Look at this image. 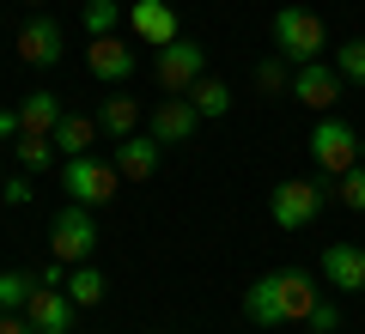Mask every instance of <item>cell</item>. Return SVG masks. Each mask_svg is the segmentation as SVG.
<instances>
[{
  "instance_id": "cell-5",
  "label": "cell",
  "mask_w": 365,
  "mask_h": 334,
  "mask_svg": "<svg viewBox=\"0 0 365 334\" xmlns=\"http://www.w3.org/2000/svg\"><path fill=\"white\" fill-rule=\"evenodd\" d=\"M49 249H55V261H91V249H98V219H91V207H79V201H67L61 213H55V225H49Z\"/></svg>"
},
{
  "instance_id": "cell-4",
  "label": "cell",
  "mask_w": 365,
  "mask_h": 334,
  "mask_svg": "<svg viewBox=\"0 0 365 334\" xmlns=\"http://www.w3.org/2000/svg\"><path fill=\"white\" fill-rule=\"evenodd\" d=\"M61 189L73 194L79 207H110V201H116V189H122V170L116 165H98L91 152H79V158H67V165H61Z\"/></svg>"
},
{
  "instance_id": "cell-3",
  "label": "cell",
  "mask_w": 365,
  "mask_h": 334,
  "mask_svg": "<svg viewBox=\"0 0 365 334\" xmlns=\"http://www.w3.org/2000/svg\"><path fill=\"white\" fill-rule=\"evenodd\" d=\"M304 152H311V165L323 170V177H341V170L359 165V134H353V122L323 116V122L311 128V140H304Z\"/></svg>"
},
{
  "instance_id": "cell-25",
  "label": "cell",
  "mask_w": 365,
  "mask_h": 334,
  "mask_svg": "<svg viewBox=\"0 0 365 334\" xmlns=\"http://www.w3.org/2000/svg\"><path fill=\"white\" fill-rule=\"evenodd\" d=\"M256 85L274 91V98H280V91H292V61H287V55H268V61H256Z\"/></svg>"
},
{
  "instance_id": "cell-26",
  "label": "cell",
  "mask_w": 365,
  "mask_h": 334,
  "mask_svg": "<svg viewBox=\"0 0 365 334\" xmlns=\"http://www.w3.org/2000/svg\"><path fill=\"white\" fill-rule=\"evenodd\" d=\"M19 165L25 170H49L55 165V140L49 134H19Z\"/></svg>"
},
{
  "instance_id": "cell-9",
  "label": "cell",
  "mask_w": 365,
  "mask_h": 334,
  "mask_svg": "<svg viewBox=\"0 0 365 334\" xmlns=\"http://www.w3.org/2000/svg\"><path fill=\"white\" fill-rule=\"evenodd\" d=\"M128 25H134V37H140L146 49H165V43L182 37L177 6H170V0H134V6H128Z\"/></svg>"
},
{
  "instance_id": "cell-8",
  "label": "cell",
  "mask_w": 365,
  "mask_h": 334,
  "mask_svg": "<svg viewBox=\"0 0 365 334\" xmlns=\"http://www.w3.org/2000/svg\"><path fill=\"white\" fill-rule=\"evenodd\" d=\"M341 85H347V79H341L329 61H304V67H292V98H299L304 110H317V116H329V110L341 103Z\"/></svg>"
},
{
  "instance_id": "cell-24",
  "label": "cell",
  "mask_w": 365,
  "mask_h": 334,
  "mask_svg": "<svg viewBox=\"0 0 365 334\" xmlns=\"http://www.w3.org/2000/svg\"><path fill=\"white\" fill-rule=\"evenodd\" d=\"M335 73L347 79V85H365V37H347L335 49Z\"/></svg>"
},
{
  "instance_id": "cell-12",
  "label": "cell",
  "mask_w": 365,
  "mask_h": 334,
  "mask_svg": "<svg viewBox=\"0 0 365 334\" xmlns=\"http://www.w3.org/2000/svg\"><path fill=\"white\" fill-rule=\"evenodd\" d=\"M86 67H91V79L122 85V79L134 73V49H128L122 37H91V43H86Z\"/></svg>"
},
{
  "instance_id": "cell-19",
  "label": "cell",
  "mask_w": 365,
  "mask_h": 334,
  "mask_svg": "<svg viewBox=\"0 0 365 334\" xmlns=\"http://www.w3.org/2000/svg\"><path fill=\"white\" fill-rule=\"evenodd\" d=\"M182 98L195 103V110H201V116H207V122H220L225 110H232V85H225V79H213V73H201L195 85L182 91Z\"/></svg>"
},
{
  "instance_id": "cell-6",
  "label": "cell",
  "mask_w": 365,
  "mask_h": 334,
  "mask_svg": "<svg viewBox=\"0 0 365 334\" xmlns=\"http://www.w3.org/2000/svg\"><path fill=\"white\" fill-rule=\"evenodd\" d=\"M317 213H323V189H317L311 177H292V182H280V189L268 194V219L280 231H304Z\"/></svg>"
},
{
  "instance_id": "cell-15",
  "label": "cell",
  "mask_w": 365,
  "mask_h": 334,
  "mask_svg": "<svg viewBox=\"0 0 365 334\" xmlns=\"http://www.w3.org/2000/svg\"><path fill=\"white\" fill-rule=\"evenodd\" d=\"M158 152H165V146H158L153 134H128V140H116V158H110V165L122 170V182H146L158 170Z\"/></svg>"
},
{
  "instance_id": "cell-1",
  "label": "cell",
  "mask_w": 365,
  "mask_h": 334,
  "mask_svg": "<svg viewBox=\"0 0 365 334\" xmlns=\"http://www.w3.org/2000/svg\"><path fill=\"white\" fill-rule=\"evenodd\" d=\"M317 310V280L299 268H280V273H262L256 286L244 292V316L256 328H287V322H311Z\"/></svg>"
},
{
  "instance_id": "cell-27",
  "label": "cell",
  "mask_w": 365,
  "mask_h": 334,
  "mask_svg": "<svg viewBox=\"0 0 365 334\" xmlns=\"http://www.w3.org/2000/svg\"><path fill=\"white\" fill-rule=\"evenodd\" d=\"M335 328H341V310L317 298V310H311V334H335Z\"/></svg>"
},
{
  "instance_id": "cell-22",
  "label": "cell",
  "mask_w": 365,
  "mask_h": 334,
  "mask_svg": "<svg viewBox=\"0 0 365 334\" xmlns=\"http://www.w3.org/2000/svg\"><path fill=\"white\" fill-rule=\"evenodd\" d=\"M122 25V0H86V31L91 37H116Z\"/></svg>"
},
{
  "instance_id": "cell-10",
  "label": "cell",
  "mask_w": 365,
  "mask_h": 334,
  "mask_svg": "<svg viewBox=\"0 0 365 334\" xmlns=\"http://www.w3.org/2000/svg\"><path fill=\"white\" fill-rule=\"evenodd\" d=\"M195 128H201V110L189 98H165L153 110V122H146V134H153L158 146H189V140H195Z\"/></svg>"
},
{
  "instance_id": "cell-2",
  "label": "cell",
  "mask_w": 365,
  "mask_h": 334,
  "mask_svg": "<svg viewBox=\"0 0 365 334\" xmlns=\"http://www.w3.org/2000/svg\"><path fill=\"white\" fill-rule=\"evenodd\" d=\"M323 49H329V31L317 13H304V6H280L274 13V55L304 67V61H323Z\"/></svg>"
},
{
  "instance_id": "cell-28",
  "label": "cell",
  "mask_w": 365,
  "mask_h": 334,
  "mask_svg": "<svg viewBox=\"0 0 365 334\" xmlns=\"http://www.w3.org/2000/svg\"><path fill=\"white\" fill-rule=\"evenodd\" d=\"M0 201L25 207V201H31V177H6V182H0Z\"/></svg>"
},
{
  "instance_id": "cell-20",
  "label": "cell",
  "mask_w": 365,
  "mask_h": 334,
  "mask_svg": "<svg viewBox=\"0 0 365 334\" xmlns=\"http://www.w3.org/2000/svg\"><path fill=\"white\" fill-rule=\"evenodd\" d=\"M31 292H37V280H31V273H0V316H25Z\"/></svg>"
},
{
  "instance_id": "cell-32",
  "label": "cell",
  "mask_w": 365,
  "mask_h": 334,
  "mask_svg": "<svg viewBox=\"0 0 365 334\" xmlns=\"http://www.w3.org/2000/svg\"><path fill=\"white\" fill-rule=\"evenodd\" d=\"M0 182H6V177H0Z\"/></svg>"
},
{
  "instance_id": "cell-21",
  "label": "cell",
  "mask_w": 365,
  "mask_h": 334,
  "mask_svg": "<svg viewBox=\"0 0 365 334\" xmlns=\"http://www.w3.org/2000/svg\"><path fill=\"white\" fill-rule=\"evenodd\" d=\"M67 298H73L79 310H86V304H98V298H104V273L91 268V261H79V268L67 273Z\"/></svg>"
},
{
  "instance_id": "cell-30",
  "label": "cell",
  "mask_w": 365,
  "mask_h": 334,
  "mask_svg": "<svg viewBox=\"0 0 365 334\" xmlns=\"http://www.w3.org/2000/svg\"><path fill=\"white\" fill-rule=\"evenodd\" d=\"M0 334H37V328H31V316H0Z\"/></svg>"
},
{
  "instance_id": "cell-7",
  "label": "cell",
  "mask_w": 365,
  "mask_h": 334,
  "mask_svg": "<svg viewBox=\"0 0 365 334\" xmlns=\"http://www.w3.org/2000/svg\"><path fill=\"white\" fill-rule=\"evenodd\" d=\"M201 73H207V49H201L195 37H177V43H165V49H158V91L182 98Z\"/></svg>"
},
{
  "instance_id": "cell-17",
  "label": "cell",
  "mask_w": 365,
  "mask_h": 334,
  "mask_svg": "<svg viewBox=\"0 0 365 334\" xmlns=\"http://www.w3.org/2000/svg\"><path fill=\"white\" fill-rule=\"evenodd\" d=\"M61 98L55 91H25V103H19V122H25V134H55V122H61Z\"/></svg>"
},
{
  "instance_id": "cell-23",
  "label": "cell",
  "mask_w": 365,
  "mask_h": 334,
  "mask_svg": "<svg viewBox=\"0 0 365 334\" xmlns=\"http://www.w3.org/2000/svg\"><path fill=\"white\" fill-rule=\"evenodd\" d=\"M335 201L347 207V213H365V158H359L353 170H341V177H335Z\"/></svg>"
},
{
  "instance_id": "cell-29",
  "label": "cell",
  "mask_w": 365,
  "mask_h": 334,
  "mask_svg": "<svg viewBox=\"0 0 365 334\" xmlns=\"http://www.w3.org/2000/svg\"><path fill=\"white\" fill-rule=\"evenodd\" d=\"M25 134V122H19V110H0V140H19Z\"/></svg>"
},
{
  "instance_id": "cell-16",
  "label": "cell",
  "mask_w": 365,
  "mask_h": 334,
  "mask_svg": "<svg viewBox=\"0 0 365 334\" xmlns=\"http://www.w3.org/2000/svg\"><path fill=\"white\" fill-rule=\"evenodd\" d=\"M98 134H110V140L140 134V103H134V98H104V103H98Z\"/></svg>"
},
{
  "instance_id": "cell-31",
  "label": "cell",
  "mask_w": 365,
  "mask_h": 334,
  "mask_svg": "<svg viewBox=\"0 0 365 334\" xmlns=\"http://www.w3.org/2000/svg\"><path fill=\"white\" fill-rule=\"evenodd\" d=\"M25 6H43V0H25Z\"/></svg>"
},
{
  "instance_id": "cell-18",
  "label": "cell",
  "mask_w": 365,
  "mask_h": 334,
  "mask_svg": "<svg viewBox=\"0 0 365 334\" xmlns=\"http://www.w3.org/2000/svg\"><path fill=\"white\" fill-rule=\"evenodd\" d=\"M49 140L61 146V158L91 152V140H98V116H73V110H67V116L55 122V134H49Z\"/></svg>"
},
{
  "instance_id": "cell-14",
  "label": "cell",
  "mask_w": 365,
  "mask_h": 334,
  "mask_svg": "<svg viewBox=\"0 0 365 334\" xmlns=\"http://www.w3.org/2000/svg\"><path fill=\"white\" fill-rule=\"evenodd\" d=\"M323 280L335 292H365V249L359 244H329L323 249Z\"/></svg>"
},
{
  "instance_id": "cell-11",
  "label": "cell",
  "mask_w": 365,
  "mask_h": 334,
  "mask_svg": "<svg viewBox=\"0 0 365 334\" xmlns=\"http://www.w3.org/2000/svg\"><path fill=\"white\" fill-rule=\"evenodd\" d=\"M25 316H31V328H37V334H67V328H73V316H79V304L67 298V286H37L31 304H25Z\"/></svg>"
},
{
  "instance_id": "cell-13",
  "label": "cell",
  "mask_w": 365,
  "mask_h": 334,
  "mask_svg": "<svg viewBox=\"0 0 365 334\" xmlns=\"http://www.w3.org/2000/svg\"><path fill=\"white\" fill-rule=\"evenodd\" d=\"M13 49H19V61H31V67H55V61H61V25L37 13L25 31H19Z\"/></svg>"
}]
</instances>
